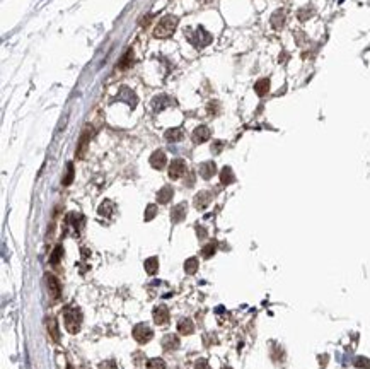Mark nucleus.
<instances>
[{"mask_svg": "<svg viewBox=\"0 0 370 369\" xmlns=\"http://www.w3.org/2000/svg\"><path fill=\"white\" fill-rule=\"evenodd\" d=\"M234 180H236L234 171H232L229 166H225L224 170L220 171V181H222V185H231V183H234Z\"/></svg>", "mask_w": 370, "mask_h": 369, "instance_id": "obj_21", "label": "nucleus"}, {"mask_svg": "<svg viewBox=\"0 0 370 369\" xmlns=\"http://www.w3.org/2000/svg\"><path fill=\"white\" fill-rule=\"evenodd\" d=\"M132 62H133V52H132V50H128L127 55H125L123 58H121L120 69H128V67L132 65Z\"/></svg>", "mask_w": 370, "mask_h": 369, "instance_id": "obj_28", "label": "nucleus"}, {"mask_svg": "<svg viewBox=\"0 0 370 369\" xmlns=\"http://www.w3.org/2000/svg\"><path fill=\"white\" fill-rule=\"evenodd\" d=\"M91 137H92V128L87 127L80 135V142H79V147H77V156L79 157L84 156V152H85V149H87V144H89V141H91Z\"/></svg>", "mask_w": 370, "mask_h": 369, "instance_id": "obj_11", "label": "nucleus"}, {"mask_svg": "<svg viewBox=\"0 0 370 369\" xmlns=\"http://www.w3.org/2000/svg\"><path fill=\"white\" fill-rule=\"evenodd\" d=\"M99 368L101 369H116V364H114V361H106V363H103Z\"/></svg>", "mask_w": 370, "mask_h": 369, "instance_id": "obj_35", "label": "nucleus"}, {"mask_svg": "<svg viewBox=\"0 0 370 369\" xmlns=\"http://www.w3.org/2000/svg\"><path fill=\"white\" fill-rule=\"evenodd\" d=\"M357 366H367V368H369L370 364H369V361H362V359H360V361L357 363Z\"/></svg>", "mask_w": 370, "mask_h": 369, "instance_id": "obj_37", "label": "nucleus"}, {"mask_svg": "<svg viewBox=\"0 0 370 369\" xmlns=\"http://www.w3.org/2000/svg\"><path fill=\"white\" fill-rule=\"evenodd\" d=\"M188 39L195 48H205V46L211 43V34L205 28L200 26L193 33H188Z\"/></svg>", "mask_w": 370, "mask_h": 369, "instance_id": "obj_3", "label": "nucleus"}, {"mask_svg": "<svg viewBox=\"0 0 370 369\" xmlns=\"http://www.w3.org/2000/svg\"><path fill=\"white\" fill-rule=\"evenodd\" d=\"M120 99H121V101H127L132 108H133L136 103H138V98L135 96V92L132 91V89H128V87H121L120 89Z\"/></svg>", "mask_w": 370, "mask_h": 369, "instance_id": "obj_15", "label": "nucleus"}, {"mask_svg": "<svg viewBox=\"0 0 370 369\" xmlns=\"http://www.w3.org/2000/svg\"><path fill=\"white\" fill-rule=\"evenodd\" d=\"M152 337H154V332L150 330V327H147L145 323H138L133 328V339L138 343H147L149 340H152Z\"/></svg>", "mask_w": 370, "mask_h": 369, "instance_id": "obj_4", "label": "nucleus"}, {"mask_svg": "<svg viewBox=\"0 0 370 369\" xmlns=\"http://www.w3.org/2000/svg\"><path fill=\"white\" fill-rule=\"evenodd\" d=\"M46 325H48V333L52 335V339L55 340V342H58V340H60V332H58V327H56L55 318H48Z\"/></svg>", "mask_w": 370, "mask_h": 369, "instance_id": "obj_23", "label": "nucleus"}, {"mask_svg": "<svg viewBox=\"0 0 370 369\" xmlns=\"http://www.w3.org/2000/svg\"><path fill=\"white\" fill-rule=\"evenodd\" d=\"M67 369H74V368H70V366H68V368H67Z\"/></svg>", "mask_w": 370, "mask_h": 369, "instance_id": "obj_39", "label": "nucleus"}, {"mask_svg": "<svg viewBox=\"0 0 370 369\" xmlns=\"http://www.w3.org/2000/svg\"><path fill=\"white\" fill-rule=\"evenodd\" d=\"M164 350H176L179 347V339L176 335H166L162 339Z\"/></svg>", "mask_w": 370, "mask_h": 369, "instance_id": "obj_18", "label": "nucleus"}, {"mask_svg": "<svg viewBox=\"0 0 370 369\" xmlns=\"http://www.w3.org/2000/svg\"><path fill=\"white\" fill-rule=\"evenodd\" d=\"M46 284H48L50 296H52L53 299H56V297L60 296V284H58V281H56L55 275H52V274L46 275Z\"/></svg>", "mask_w": 370, "mask_h": 369, "instance_id": "obj_14", "label": "nucleus"}, {"mask_svg": "<svg viewBox=\"0 0 370 369\" xmlns=\"http://www.w3.org/2000/svg\"><path fill=\"white\" fill-rule=\"evenodd\" d=\"M150 166L154 168V170H164L167 164V157L166 154H164V150H156V152H152V156H150Z\"/></svg>", "mask_w": 370, "mask_h": 369, "instance_id": "obj_6", "label": "nucleus"}, {"mask_svg": "<svg viewBox=\"0 0 370 369\" xmlns=\"http://www.w3.org/2000/svg\"><path fill=\"white\" fill-rule=\"evenodd\" d=\"M208 139H210V128L205 127V125H200V127L195 128V132H193V142L195 144H203Z\"/></svg>", "mask_w": 370, "mask_h": 369, "instance_id": "obj_7", "label": "nucleus"}, {"mask_svg": "<svg viewBox=\"0 0 370 369\" xmlns=\"http://www.w3.org/2000/svg\"><path fill=\"white\" fill-rule=\"evenodd\" d=\"M222 145H224V142H220V141L213 142V145H211V152H213V154H220Z\"/></svg>", "mask_w": 370, "mask_h": 369, "instance_id": "obj_33", "label": "nucleus"}, {"mask_svg": "<svg viewBox=\"0 0 370 369\" xmlns=\"http://www.w3.org/2000/svg\"><path fill=\"white\" fill-rule=\"evenodd\" d=\"M195 369H210V366H208V363L205 359H200V361H196Z\"/></svg>", "mask_w": 370, "mask_h": 369, "instance_id": "obj_34", "label": "nucleus"}, {"mask_svg": "<svg viewBox=\"0 0 370 369\" xmlns=\"http://www.w3.org/2000/svg\"><path fill=\"white\" fill-rule=\"evenodd\" d=\"M211 202V193L210 192H200L198 195L195 197V207L198 210H203L210 205Z\"/></svg>", "mask_w": 370, "mask_h": 369, "instance_id": "obj_12", "label": "nucleus"}, {"mask_svg": "<svg viewBox=\"0 0 370 369\" xmlns=\"http://www.w3.org/2000/svg\"><path fill=\"white\" fill-rule=\"evenodd\" d=\"M172 195H174V190H172L171 186H162V188L159 190V193H157V202L169 203L172 199Z\"/></svg>", "mask_w": 370, "mask_h": 369, "instance_id": "obj_17", "label": "nucleus"}, {"mask_svg": "<svg viewBox=\"0 0 370 369\" xmlns=\"http://www.w3.org/2000/svg\"><path fill=\"white\" fill-rule=\"evenodd\" d=\"M178 330L181 335H191L195 332V325H193V321L189 318H181L178 321Z\"/></svg>", "mask_w": 370, "mask_h": 369, "instance_id": "obj_16", "label": "nucleus"}, {"mask_svg": "<svg viewBox=\"0 0 370 369\" xmlns=\"http://www.w3.org/2000/svg\"><path fill=\"white\" fill-rule=\"evenodd\" d=\"M178 28V17L176 16H164L162 19L159 21V24L154 29V36L156 38H169Z\"/></svg>", "mask_w": 370, "mask_h": 369, "instance_id": "obj_1", "label": "nucleus"}, {"mask_svg": "<svg viewBox=\"0 0 370 369\" xmlns=\"http://www.w3.org/2000/svg\"><path fill=\"white\" fill-rule=\"evenodd\" d=\"M186 212H188V205H186V203H179V205L172 207V210H171V221L174 222V224H178V222L185 221Z\"/></svg>", "mask_w": 370, "mask_h": 369, "instance_id": "obj_9", "label": "nucleus"}, {"mask_svg": "<svg viewBox=\"0 0 370 369\" xmlns=\"http://www.w3.org/2000/svg\"><path fill=\"white\" fill-rule=\"evenodd\" d=\"M186 171V163L183 159H174L169 166V178L171 180H179Z\"/></svg>", "mask_w": 370, "mask_h": 369, "instance_id": "obj_5", "label": "nucleus"}, {"mask_svg": "<svg viewBox=\"0 0 370 369\" xmlns=\"http://www.w3.org/2000/svg\"><path fill=\"white\" fill-rule=\"evenodd\" d=\"M72 180H74V164H68V166H67V174H65V178L62 180V183L65 186H68L72 183Z\"/></svg>", "mask_w": 370, "mask_h": 369, "instance_id": "obj_31", "label": "nucleus"}, {"mask_svg": "<svg viewBox=\"0 0 370 369\" xmlns=\"http://www.w3.org/2000/svg\"><path fill=\"white\" fill-rule=\"evenodd\" d=\"M285 21H287V12L283 9H278L271 16V26H273V29H282V28L285 26Z\"/></svg>", "mask_w": 370, "mask_h": 369, "instance_id": "obj_13", "label": "nucleus"}, {"mask_svg": "<svg viewBox=\"0 0 370 369\" xmlns=\"http://www.w3.org/2000/svg\"><path fill=\"white\" fill-rule=\"evenodd\" d=\"M154 321H156V325H166L169 321V310L164 304H159L154 310Z\"/></svg>", "mask_w": 370, "mask_h": 369, "instance_id": "obj_8", "label": "nucleus"}, {"mask_svg": "<svg viewBox=\"0 0 370 369\" xmlns=\"http://www.w3.org/2000/svg\"><path fill=\"white\" fill-rule=\"evenodd\" d=\"M156 214H157V207L154 205V203H150V205H147V209H145V216H143V219H145L147 222H149V221H152L154 217H156Z\"/></svg>", "mask_w": 370, "mask_h": 369, "instance_id": "obj_29", "label": "nucleus"}, {"mask_svg": "<svg viewBox=\"0 0 370 369\" xmlns=\"http://www.w3.org/2000/svg\"><path fill=\"white\" fill-rule=\"evenodd\" d=\"M63 320H65V328L70 333H77L82 325V311L79 308H67L63 311Z\"/></svg>", "mask_w": 370, "mask_h": 369, "instance_id": "obj_2", "label": "nucleus"}, {"mask_svg": "<svg viewBox=\"0 0 370 369\" xmlns=\"http://www.w3.org/2000/svg\"><path fill=\"white\" fill-rule=\"evenodd\" d=\"M185 270H186V274H188V275L196 274V270H198V260H196V258H188V260H186V263H185Z\"/></svg>", "mask_w": 370, "mask_h": 369, "instance_id": "obj_25", "label": "nucleus"}, {"mask_svg": "<svg viewBox=\"0 0 370 369\" xmlns=\"http://www.w3.org/2000/svg\"><path fill=\"white\" fill-rule=\"evenodd\" d=\"M224 369H231V368H224Z\"/></svg>", "mask_w": 370, "mask_h": 369, "instance_id": "obj_40", "label": "nucleus"}, {"mask_svg": "<svg viewBox=\"0 0 370 369\" xmlns=\"http://www.w3.org/2000/svg\"><path fill=\"white\" fill-rule=\"evenodd\" d=\"M215 252H217V245H215V243H210V245L203 246L202 256H203V258H211V256L215 255Z\"/></svg>", "mask_w": 370, "mask_h": 369, "instance_id": "obj_26", "label": "nucleus"}, {"mask_svg": "<svg viewBox=\"0 0 370 369\" xmlns=\"http://www.w3.org/2000/svg\"><path fill=\"white\" fill-rule=\"evenodd\" d=\"M198 2H202V3H208V2H211V0H198Z\"/></svg>", "mask_w": 370, "mask_h": 369, "instance_id": "obj_38", "label": "nucleus"}, {"mask_svg": "<svg viewBox=\"0 0 370 369\" xmlns=\"http://www.w3.org/2000/svg\"><path fill=\"white\" fill-rule=\"evenodd\" d=\"M143 267H145V272L149 275H156L157 270H159V258H156V256H150V258L145 260Z\"/></svg>", "mask_w": 370, "mask_h": 369, "instance_id": "obj_20", "label": "nucleus"}, {"mask_svg": "<svg viewBox=\"0 0 370 369\" xmlns=\"http://www.w3.org/2000/svg\"><path fill=\"white\" fill-rule=\"evenodd\" d=\"M196 232H198V238H200V239L207 238V231H205L203 227H196Z\"/></svg>", "mask_w": 370, "mask_h": 369, "instance_id": "obj_36", "label": "nucleus"}, {"mask_svg": "<svg viewBox=\"0 0 370 369\" xmlns=\"http://www.w3.org/2000/svg\"><path fill=\"white\" fill-rule=\"evenodd\" d=\"M254 91L258 92V96H264L269 91V81L268 79H260V81L254 84Z\"/></svg>", "mask_w": 370, "mask_h": 369, "instance_id": "obj_22", "label": "nucleus"}, {"mask_svg": "<svg viewBox=\"0 0 370 369\" xmlns=\"http://www.w3.org/2000/svg\"><path fill=\"white\" fill-rule=\"evenodd\" d=\"M63 256V248L62 246H56L55 248V252L52 253V256H50V261H52L53 265H56L60 261V258Z\"/></svg>", "mask_w": 370, "mask_h": 369, "instance_id": "obj_30", "label": "nucleus"}, {"mask_svg": "<svg viewBox=\"0 0 370 369\" xmlns=\"http://www.w3.org/2000/svg\"><path fill=\"white\" fill-rule=\"evenodd\" d=\"M98 212H99V216H103V217H109L111 214H113V203H111L109 200H104L101 205H99Z\"/></svg>", "mask_w": 370, "mask_h": 369, "instance_id": "obj_24", "label": "nucleus"}, {"mask_svg": "<svg viewBox=\"0 0 370 369\" xmlns=\"http://www.w3.org/2000/svg\"><path fill=\"white\" fill-rule=\"evenodd\" d=\"M311 16H312V9H307V7H305V9L299 10V19L300 21H305L307 17H311Z\"/></svg>", "mask_w": 370, "mask_h": 369, "instance_id": "obj_32", "label": "nucleus"}, {"mask_svg": "<svg viewBox=\"0 0 370 369\" xmlns=\"http://www.w3.org/2000/svg\"><path fill=\"white\" fill-rule=\"evenodd\" d=\"M147 369H166V363L159 357H154L147 363Z\"/></svg>", "mask_w": 370, "mask_h": 369, "instance_id": "obj_27", "label": "nucleus"}, {"mask_svg": "<svg viewBox=\"0 0 370 369\" xmlns=\"http://www.w3.org/2000/svg\"><path fill=\"white\" fill-rule=\"evenodd\" d=\"M215 173H217V164L213 161H207V163L200 164V176L203 180H210Z\"/></svg>", "mask_w": 370, "mask_h": 369, "instance_id": "obj_10", "label": "nucleus"}, {"mask_svg": "<svg viewBox=\"0 0 370 369\" xmlns=\"http://www.w3.org/2000/svg\"><path fill=\"white\" fill-rule=\"evenodd\" d=\"M164 137H166L167 142H179V141H183L185 134H183V128H169Z\"/></svg>", "mask_w": 370, "mask_h": 369, "instance_id": "obj_19", "label": "nucleus"}]
</instances>
